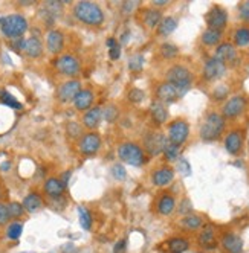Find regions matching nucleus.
<instances>
[{
	"mask_svg": "<svg viewBox=\"0 0 249 253\" xmlns=\"http://www.w3.org/2000/svg\"><path fill=\"white\" fill-rule=\"evenodd\" d=\"M191 81H193L191 72L184 66H174L167 72V83L173 84L177 90H179L182 96L188 92Z\"/></svg>",
	"mask_w": 249,
	"mask_h": 253,
	"instance_id": "nucleus-5",
	"label": "nucleus"
},
{
	"mask_svg": "<svg viewBox=\"0 0 249 253\" xmlns=\"http://www.w3.org/2000/svg\"><path fill=\"white\" fill-rule=\"evenodd\" d=\"M11 220L9 212H8V205L5 203H0V227L6 226Z\"/></svg>",
	"mask_w": 249,
	"mask_h": 253,
	"instance_id": "nucleus-43",
	"label": "nucleus"
},
{
	"mask_svg": "<svg viewBox=\"0 0 249 253\" xmlns=\"http://www.w3.org/2000/svg\"><path fill=\"white\" fill-rule=\"evenodd\" d=\"M246 101L243 96H233L225 105H223V118L233 119L243 113Z\"/></svg>",
	"mask_w": 249,
	"mask_h": 253,
	"instance_id": "nucleus-11",
	"label": "nucleus"
},
{
	"mask_svg": "<svg viewBox=\"0 0 249 253\" xmlns=\"http://www.w3.org/2000/svg\"><path fill=\"white\" fill-rule=\"evenodd\" d=\"M46 44H48V49H49L50 53L61 52V49L64 46V35L57 29L49 31L48 37H46Z\"/></svg>",
	"mask_w": 249,
	"mask_h": 253,
	"instance_id": "nucleus-17",
	"label": "nucleus"
},
{
	"mask_svg": "<svg viewBox=\"0 0 249 253\" xmlns=\"http://www.w3.org/2000/svg\"><path fill=\"white\" fill-rule=\"evenodd\" d=\"M190 134V126L184 121H174L170 128H168V142L174 143V145L181 147L182 143L187 142Z\"/></svg>",
	"mask_w": 249,
	"mask_h": 253,
	"instance_id": "nucleus-6",
	"label": "nucleus"
},
{
	"mask_svg": "<svg viewBox=\"0 0 249 253\" xmlns=\"http://www.w3.org/2000/svg\"><path fill=\"white\" fill-rule=\"evenodd\" d=\"M80 92H81V83L77 80H72V81H66L64 84L60 85L57 96L61 102H69V101H74Z\"/></svg>",
	"mask_w": 249,
	"mask_h": 253,
	"instance_id": "nucleus-10",
	"label": "nucleus"
},
{
	"mask_svg": "<svg viewBox=\"0 0 249 253\" xmlns=\"http://www.w3.org/2000/svg\"><path fill=\"white\" fill-rule=\"evenodd\" d=\"M176 28H177L176 19H173V17H167V19L161 20L157 31H159V34H161V35H165V37H167V35H170V34H173L176 31Z\"/></svg>",
	"mask_w": 249,
	"mask_h": 253,
	"instance_id": "nucleus-31",
	"label": "nucleus"
},
{
	"mask_svg": "<svg viewBox=\"0 0 249 253\" xmlns=\"http://www.w3.org/2000/svg\"><path fill=\"white\" fill-rule=\"evenodd\" d=\"M23 46H25V39H15L11 42V47L17 52H23Z\"/></svg>",
	"mask_w": 249,
	"mask_h": 253,
	"instance_id": "nucleus-50",
	"label": "nucleus"
},
{
	"mask_svg": "<svg viewBox=\"0 0 249 253\" xmlns=\"http://www.w3.org/2000/svg\"><path fill=\"white\" fill-rule=\"evenodd\" d=\"M138 3L139 2H124V9H126V11H132Z\"/></svg>",
	"mask_w": 249,
	"mask_h": 253,
	"instance_id": "nucleus-53",
	"label": "nucleus"
},
{
	"mask_svg": "<svg viewBox=\"0 0 249 253\" xmlns=\"http://www.w3.org/2000/svg\"><path fill=\"white\" fill-rule=\"evenodd\" d=\"M199 246L205 250H212L217 247V238H216V230L212 226H205L203 230L199 233Z\"/></svg>",
	"mask_w": 249,
	"mask_h": 253,
	"instance_id": "nucleus-16",
	"label": "nucleus"
},
{
	"mask_svg": "<svg viewBox=\"0 0 249 253\" xmlns=\"http://www.w3.org/2000/svg\"><path fill=\"white\" fill-rule=\"evenodd\" d=\"M236 57H237L236 47L233 44H229V43H223L216 49V58L219 61H222L225 66L229 64V63H233L236 60Z\"/></svg>",
	"mask_w": 249,
	"mask_h": 253,
	"instance_id": "nucleus-18",
	"label": "nucleus"
},
{
	"mask_svg": "<svg viewBox=\"0 0 249 253\" xmlns=\"http://www.w3.org/2000/svg\"><path fill=\"white\" fill-rule=\"evenodd\" d=\"M107 47H109V55L112 60H119L121 57V44L118 43L116 39H109L107 40Z\"/></svg>",
	"mask_w": 249,
	"mask_h": 253,
	"instance_id": "nucleus-39",
	"label": "nucleus"
},
{
	"mask_svg": "<svg viewBox=\"0 0 249 253\" xmlns=\"http://www.w3.org/2000/svg\"><path fill=\"white\" fill-rule=\"evenodd\" d=\"M181 226H182L185 230L193 232V230H198V229H200V227L203 226V220H202V216H199V215L188 213V215H185L184 218H182Z\"/></svg>",
	"mask_w": 249,
	"mask_h": 253,
	"instance_id": "nucleus-27",
	"label": "nucleus"
},
{
	"mask_svg": "<svg viewBox=\"0 0 249 253\" xmlns=\"http://www.w3.org/2000/svg\"><path fill=\"white\" fill-rule=\"evenodd\" d=\"M22 205H23L25 211H28V212H37L42 208L43 202H42V197L37 192H31L25 197Z\"/></svg>",
	"mask_w": 249,
	"mask_h": 253,
	"instance_id": "nucleus-28",
	"label": "nucleus"
},
{
	"mask_svg": "<svg viewBox=\"0 0 249 253\" xmlns=\"http://www.w3.org/2000/svg\"><path fill=\"white\" fill-rule=\"evenodd\" d=\"M102 116L105 118V121H109V122H112V121H115V118L118 116V110L115 107H105V110H102Z\"/></svg>",
	"mask_w": 249,
	"mask_h": 253,
	"instance_id": "nucleus-45",
	"label": "nucleus"
},
{
	"mask_svg": "<svg viewBox=\"0 0 249 253\" xmlns=\"http://www.w3.org/2000/svg\"><path fill=\"white\" fill-rule=\"evenodd\" d=\"M142 67H144V57H142V55H135V57L130 58V61H129V69H130L132 72H138V70H141Z\"/></svg>",
	"mask_w": 249,
	"mask_h": 253,
	"instance_id": "nucleus-42",
	"label": "nucleus"
},
{
	"mask_svg": "<svg viewBox=\"0 0 249 253\" xmlns=\"http://www.w3.org/2000/svg\"><path fill=\"white\" fill-rule=\"evenodd\" d=\"M118 156L122 162L132 165V167H142L146 162V154L138 143L133 142H124L118 148Z\"/></svg>",
	"mask_w": 249,
	"mask_h": 253,
	"instance_id": "nucleus-4",
	"label": "nucleus"
},
{
	"mask_svg": "<svg viewBox=\"0 0 249 253\" xmlns=\"http://www.w3.org/2000/svg\"><path fill=\"white\" fill-rule=\"evenodd\" d=\"M243 134L242 131H231L225 139V148L229 154H237L242 150Z\"/></svg>",
	"mask_w": 249,
	"mask_h": 253,
	"instance_id": "nucleus-19",
	"label": "nucleus"
},
{
	"mask_svg": "<svg viewBox=\"0 0 249 253\" xmlns=\"http://www.w3.org/2000/svg\"><path fill=\"white\" fill-rule=\"evenodd\" d=\"M101 119H102V110L100 107H94V108H89L87 110V113L83 118V122H84V126L94 130L100 125Z\"/></svg>",
	"mask_w": 249,
	"mask_h": 253,
	"instance_id": "nucleus-21",
	"label": "nucleus"
},
{
	"mask_svg": "<svg viewBox=\"0 0 249 253\" xmlns=\"http://www.w3.org/2000/svg\"><path fill=\"white\" fill-rule=\"evenodd\" d=\"M72 102H74L77 110H80V112L89 110L94 104V93L91 92V90H81Z\"/></svg>",
	"mask_w": 249,
	"mask_h": 253,
	"instance_id": "nucleus-20",
	"label": "nucleus"
},
{
	"mask_svg": "<svg viewBox=\"0 0 249 253\" xmlns=\"http://www.w3.org/2000/svg\"><path fill=\"white\" fill-rule=\"evenodd\" d=\"M110 174L115 180H118V182H122V180H126V177H127V171L121 164H115L110 168Z\"/></svg>",
	"mask_w": 249,
	"mask_h": 253,
	"instance_id": "nucleus-41",
	"label": "nucleus"
},
{
	"mask_svg": "<svg viewBox=\"0 0 249 253\" xmlns=\"http://www.w3.org/2000/svg\"><path fill=\"white\" fill-rule=\"evenodd\" d=\"M225 72H226V66L222 61H219L216 57L209 58L203 66V77L208 81H214V80L222 78L225 75Z\"/></svg>",
	"mask_w": 249,
	"mask_h": 253,
	"instance_id": "nucleus-8",
	"label": "nucleus"
},
{
	"mask_svg": "<svg viewBox=\"0 0 249 253\" xmlns=\"http://www.w3.org/2000/svg\"><path fill=\"white\" fill-rule=\"evenodd\" d=\"M101 147V137L97 133H87L80 142V151L86 156L95 154Z\"/></svg>",
	"mask_w": 249,
	"mask_h": 253,
	"instance_id": "nucleus-13",
	"label": "nucleus"
},
{
	"mask_svg": "<svg viewBox=\"0 0 249 253\" xmlns=\"http://www.w3.org/2000/svg\"><path fill=\"white\" fill-rule=\"evenodd\" d=\"M0 102L11 107V108H15V110H20L22 108V104L17 101L8 90H0Z\"/></svg>",
	"mask_w": 249,
	"mask_h": 253,
	"instance_id": "nucleus-35",
	"label": "nucleus"
},
{
	"mask_svg": "<svg viewBox=\"0 0 249 253\" xmlns=\"http://www.w3.org/2000/svg\"><path fill=\"white\" fill-rule=\"evenodd\" d=\"M69 178H70V172H64V175H63V180H61L64 186L67 185V180H69Z\"/></svg>",
	"mask_w": 249,
	"mask_h": 253,
	"instance_id": "nucleus-55",
	"label": "nucleus"
},
{
	"mask_svg": "<svg viewBox=\"0 0 249 253\" xmlns=\"http://www.w3.org/2000/svg\"><path fill=\"white\" fill-rule=\"evenodd\" d=\"M74 15L89 26H100L104 22L102 9L94 2H78L74 8Z\"/></svg>",
	"mask_w": 249,
	"mask_h": 253,
	"instance_id": "nucleus-1",
	"label": "nucleus"
},
{
	"mask_svg": "<svg viewBox=\"0 0 249 253\" xmlns=\"http://www.w3.org/2000/svg\"><path fill=\"white\" fill-rule=\"evenodd\" d=\"M222 39V32L220 31H214V29H206L203 34H202V42L206 44V46H214L220 42Z\"/></svg>",
	"mask_w": 249,
	"mask_h": 253,
	"instance_id": "nucleus-32",
	"label": "nucleus"
},
{
	"mask_svg": "<svg viewBox=\"0 0 249 253\" xmlns=\"http://www.w3.org/2000/svg\"><path fill=\"white\" fill-rule=\"evenodd\" d=\"M225 130V118L219 113H209L200 126V137L203 140H217Z\"/></svg>",
	"mask_w": 249,
	"mask_h": 253,
	"instance_id": "nucleus-3",
	"label": "nucleus"
},
{
	"mask_svg": "<svg viewBox=\"0 0 249 253\" xmlns=\"http://www.w3.org/2000/svg\"><path fill=\"white\" fill-rule=\"evenodd\" d=\"M165 143H167V139L161 133H149L146 136V150L151 156H156L159 153H162Z\"/></svg>",
	"mask_w": 249,
	"mask_h": 253,
	"instance_id": "nucleus-15",
	"label": "nucleus"
},
{
	"mask_svg": "<svg viewBox=\"0 0 249 253\" xmlns=\"http://www.w3.org/2000/svg\"><path fill=\"white\" fill-rule=\"evenodd\" d=\"M177 168H179V172H182L184 175H190L191 174V167L185 159H181L179 164H177Z\"/></svg>",
	"mask_w": 249,
	"mask_h": 253,
	"instance_id": "nucleus-48",
	"label": "nucleus"
},
{
	"mask_svg": "<svg viewBox=\"0 0 249 253\" xmlns=\"http://www.w3.org/2000/svg\"><path fill=\"white\" fill-rule=\"evenodd\" d=\"M156 95H157V99L159 102H165V104H171L174 102L177 98H181V92L177 90L173 84L170 83H162V84H159L157 90H156Z\"/></svg>",
	"mask_w": 249,
	"mask_h": 253,
	"instance_id": "nucleus-12",
	"label": "nucleus"
},
{
	"mask_svg": "<svg viewBox=\"0 0 249 253\" xmlns=\"http://www.w3.org/2000/svg\"><path fill=\"white\" fill-rule=\"evenodd\" d=\"M0 31L9 39H22V35L28 31V22L20 14H9L0 17Z\"/></svg>",
	"mask_w": 249,
	"mask_h": 253,
	"instance_id": "nucleus-2",
	"label": "nucleus"
},
{
	"mask_svg": "<svg viewBox=\"0 0 249 253\" xmlns=\"http://www.w3.org/2000/svg\"><path fill=\"white\" fill-rule=\"evenodd\" d=\"M78 220H80V226L84 229V230H91L92 229V224H94V220H92V215L89 212V209L86 208H78Z\"/></svg>",
	"mask_w": 249,
	"mask_h": 253,
	"instance_id": "nucleus-33",
	"label": "nucleus"
},
{
	"mask_svg": "<svg viewBox=\"0 0 249 253\" xmlns=\"http://www.w3.org/2000/svg\"><path fill=\"white\" fill-rule=\"evenodd\" d=\"M127 252V240L122 238V240H118L113 246V253H126Z\"/></svg>",
	"mask_w": 249,
	"mask_h": 253,
	"instance_id": "nucleus-47",
	"label": "nucleus"
},
{
	"mask_svg": "<svg viewBox=\"0 0 249 253\" xmlns=\"http://www.w3.org/2000/svg\"><path fill=\"white\" fill-rule=\"evenodd\" d=\"M177 47L174 46V44H171V43H164L162 46H161V55L164 57V58H167V60H171V58H174L176 55H177Z\"/></svg>",
	"mask_w": 249,
	"mask_h": 253,
	"instance_id": "nucleus-40",
	"label": "nucleus"
},
{
	"mask_svg": "<svg viewBox=\"0 0 249 253\" xmlns=\"http://www.w3.org/2000/svg\"><path fill=\"white\" fill-rule=\"evenodd\" d=\"M206 23L209 26V29H214V31H220L226 26L228 23V14L223 8L220 6H214L211 8V11L206 14Z\"/></svg>",
	"mask_w": 249,
	"mask_h": 253,
	"instance_id": "nucleus-7",
	"label": "nucleus"
},
{
	"mask_svg": "<svg viewBox=\"0 0 249 253\" xmlns=\"http://www.w3.org/2000/svg\"><path fill=\"white\" fill-rule=\"evenodd\" d=\"M156 6H164V5H167L168 2H167V0H154V2H153Z\"/></svg>",
	"mask_w": 249,
	"mask_h": 253,
	"instance_id": "nucleus-54",
	"label": "nucleus"
},
{
	"mask_svg": "<svg viewBox=\"0 0 249 253\" xmlns=\"http://www.w3.org/2000/svg\"><path fill=\"white\" fill-rule=\"evenodd\" d=\"M23 52L31 58H37L42 55L43 52V46L42 42L37 37H31L28 40H25V46H23Z\"/></svg>",
	"mask_w": 249,
	"mask_h": 253,
	"instance_id": "nucleus-24",
	"label": "nucleus"
},
{
	"mask_svg": "<svg viewBox=\"0 0 249 253\" xmlns=\"http://www.w3.org/2000/svg\"><path fill=\"white\" fill-rule=\"evenodd\" d=\"M173 178H174V171L171 168H161V169H157L153 172V183L156 186H165L168 183L173 182Z\"/></svg>",
	"mask_w": 249,
	"mask_h": 253,
	"instance_id": "nucleus-22",
	"label": "nucleus"
},
{
	"mask_svg": "<svg viewBox=\"0 0 249 253\" xmlns=\"http://www.w3.org/2000/svg\"><path fill=\"white\" fill-rule=\"evenodd\" d=\"M176 208V202L173 195H162L157 203V212L161 215H171Z\"/></svg>",
	"mask_w": 249,
	"mask_h": 253,
	"instance_id": "nucleus-29",
	"label": "nucleus"
},
{
	"mask_svg": "<svg viewBox=\"0 0 249 253\" xmlns=\"http://www.w3.org/2000/svg\"><path fill=\"white\" fill-rule=\"evenodd\" d=\"M190 211H191V203L185 198L184 203H182V206H181V212H182V213H188Z\"/></svg>",
	"mask_w": 249,
	"mask_h": 253,
	"instance_id": "nucleus-52",
	"label": "nucleus"
},
{
	"mask_svg": "<svg viewBox=\"0 0 249 253\" xmlns=\"http://www.w3.org/2000/svg\"><path fill=\"white\" fill-rule=\"evenodd\" d=\"M220 244L226 253H243V240L237 233H233V232L225 233L222 237Z\"/></svg>",
	"mask_w": 249,
	"mask_h": 253,
	"instance_id": "nucleus-14",
	"label": "nucleus"
},
{
	"mask_svg": "<svg viewBox=\"0 0 249 253\" xmlns=\"http://www.w3.org/2000/svg\"><path fill=\"white\" fill-rule=\"evenodd\" d=\"M150 113H151V118L156 124H164L168 118V112L167 108L164 107L162 102L159 101H154L150 107Z\"/></svg>",
	"mask_w": 249,
	"mask_h": 253,
	"instance_id": "nucleus-26",
	"label": "nucleus"
},
{
	"mask_svg": "<svg viewBox=\"0 0 249 253\" xmlns=\"http://www.w3.org/2000/svg\"><path fill=\"white\" fill-rule=\"evenodd\" d=\"M144 23L151 29L156 28L159 23H161V12L156 9H147L144 12Z\"/></svg>",
	"mask_w": 249,
	"mask_h": 253,
	"instance_id": "nucleus-34",
	"label": "nucleus"
},
{
	"mask_svg": "<svg viewBox=\"0 0 249 253\" xmlns=\"http://www.w3.org/2000/svg\"><path fill=\"white\" fill-rule=\"evenodd\" d=\"M67 131H69V134L72 136V137H77V136L81 134V126L78 124H69Z\"/></svg>",
	"mask_w": 249,
	"mask_h": 253,
	"instance_id": "nucleus-49",
	"label": "nucleus"
},
{
	"mask_svg": "<svg viewBox=\"0 0 249 253\" xmlns=\"http://www.w3.org/2000/svg\"><path fill=\"white\" fill-rule=\"evenodd\" d=\"M190 249V241L182 237H174L167 241L168 253H184Z\"/></svg>",
	"mask_w": 249,
	"mask_h": 253,
	"instance_id": "nucleus-25",
	"label": "nucleus"
},
{
	"mask_svg": "<svg viewBox=\"0 0 249 253\" xmlns=\"http://www.w3.org/2000/svg\"><path fill=\"white\" fill-rule=\"evenodd\" d=\"M226 93H228L226 87H217L216 92H214V96H216V99H223L226 96Z\"/></svg>",
	"mask_w": 249,
	"mask_h": 253,
	"instance_id": "nucleus-51",
	"label": "nucleus"
},
{
	"mask_svg": "<svg viewBox=\"0 0 249 253\" xmlns=\"http://www.w3.org/2000/svg\"><path fill=\"white\" fill-rule=\"evenodd\" d=\"M129 35H130V32H126V34H124V35H122V39H121V42H122V43H127Z\"/></svg>",
	"mask_w": 249,
	"mask_h": 253,
	"instance_id": "nucleus-56",
	"label": "nucleus"
},
{
	"mask_svg": "<svg viewBox=\"0 0 249 253\" xmlns=\"http://www.w3.org/2000/svg\"><path fill=\"white\" fill-rule=\"evenodd\" d=\"M144 92H142L141 88H132L130 90V93H129V99L132 102H141L142 99H144Z\"/></svg>",
	"mask_w": 249,
	"mask_h": 253,
	"instance_id": "nucleus-44",
	"label": "nucleus"
},
{
	"mask_svg": "<svg viewBox=\"0 0 249 253\" xmlns=\"http://www.w3.org/2000/svg\"><path fill=\"white\" fill-rule=\"evenodd\" d=\"M23 233V223L19 220H14L12 223L8 224L6 227V238L11 241H17Z\"/></svg>",
	"mask_w": 249,
	"mask_h": 253,
	"instance_id": "nucleus-30",
	"label": "nucleus"
},
{
	"mask_svg": "<svg viewBox=\"0 0 249 253\" xmlns=\"http://www.w3.org/2000/svg\"><path fill=\"white\" fill-rule=\"evenodd\" d=\"M239 12H240V19H242V20L249 22V0H248V2L240 3V6H239Z\"/></svg>",
	"mask_w": 249,
	"mask_h": 253,
	"instance_id": "nucleus-46",
	"label": "nucleus"
},
{
	"mask_svg": "<svg viewBox=\"0 0 249 253\" xmlns=\"http://www.w3.org/2000/svg\"><path fill=\"white\" fill-rule=\"evenodd\" d=\"M64 189H66V186L58 178H48L45 183V192L52 198H60L63 195Z\"/></svg>",
	"mask_w": 249,
	"mask_h": 253,
	"instance_id": "nucleus-23",
	"label": "nucleus"
},
{
	"mask_svg": "<svg viewBox=\"0 0 249 253\" xmlns=\"http://www.w3.org/2000/svg\"><path fill=\"white\" fill-rule=\"evenodd\" d=\"M179 148H181V147L174 145V143L167 142L162 153H164V156H165V159H167V160H176V159H177V156H179V151H181Z\"/></svg>",
	"mask_w": 249,
	"mask_h": 253,
	"instance_id": "nucleus-38",
	"label": "nucleus"
},
{
	"mask_svg": "<svg viewBox=\"0 0 249 253\" xmlns=\"http://www.w3.org/2000/svg\"><path fill=\"white\" fill-rule=\"evenodd\" d=\"M234 42H236V44L240 46V47L248 46V44H249V29H248V28H240V29H237L236 34H234Z\"/></svg>",
	"mask_w": 249,
	"mask_h": 253,
	"instance_id": "nucleus-36",
	"label": "nucleus"
},
{
	"mask_svg": "<svg viewBox=\"0 0 249 253\" xmlns=\"http://www.w3.org/2000/svg\"><path fill=\"white\" fill-rule=\"evenodd\" d=\"M8 212H9V216H11V218L19 220V218H22V216L25 215L26 211H25L23 205L17 203V202H11V203L8 205Z\"/></svg>",
	"mask_w": 249,
	"mask_h": 253,
	"instance_id": "nucleus-37",
	"label": "nucleus"
},
{
	"mask_svg": "<svg viewBox=\"0 0 249 253\" xmlns=\"http://www.w3.org/2000/svg\"><path fill=\"white\" fill-rule=\"evenodd\" d=\"M55 67L61 72L63 75L74 77L80 72V61L74 55H61L55 61Z\"/></svg>",
	"mask_w": 249,
	"mask_h": 253,
	"instance_id": "nucleus-9",
	"label": "nucleus"
}]
</instances>
